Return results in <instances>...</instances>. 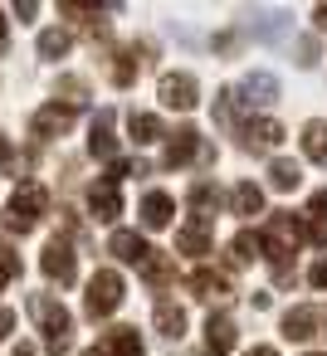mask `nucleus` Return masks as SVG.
<instances>
[{
    "instance_id": "2",
    "label": "nucleus",
    "mask_w": 327,
    "mask_h": 356,
    "mask_svg": "<svg viewBox=\"0 0 327 356\" xmlns=\"http://www.w3.org/2000/svg\"><path fill=\"white\" fill-rule=\"evenodd\" d=\"M122 293H127V283H122V273L118 268H98L93 278H88V293H83V312L98 322V317H113L118 307H122Z\"/></svg>"
},
{
    "instance_id": "24",
    "label": "nucleus",
    "mask_w": 327,
    "mask_h": 356,
    "mask_svg": "<svg viewBox=\"0 0 327 356\" xmlns=\"http://www.w3.org/2000/svg\"><path fill=\"white\" fill-rule=\"evenodd\" d=\"M176 249H181V254H210V229H205L200 220L181 225V229H176Z\"/></svg>"
},
{
    "instance_id": "44",
    "label": "nucleus",
    "mask_w": 327,
    "mask_h": 356,
    "mask_svg": "<svg viewBox=\"0 0 327 356\" xmlns=\"http://www.w3.org/2000/svg\"><path fill=\"white\" fill-rule=\"evenodd\" d=\"M6 283H10V278H0V288H6Z\"/></svg>"
},
{
    "instance_id": "9",
    "label": "nucleus",
    "mask_w": 327,
    "mask_h": 356,
    "mask_svg": "<svg viewBox=\"0 0 327 356\" xmlns=\"http://www.w3.org/2000/svg\"><path fill=\"white\" fill-rule=\"evenodd\" d=\"M147 59H152L147 44H127V49H118V59H113V83H118V88H132L137 74L147 69Z\"/></svg>"
},
{
    "instance_id": "27",
    "label": "nucleus",
    "mask_w": 327,
    "mask_h": 356,
    "mask_svg": "<svg viewBox=\"0 0 327 356\" xmlns=\"http://www.w3.org/2000/svg\"><path fill=\"white\" fill-rule=\"evenodd\" d=\"M54 98H64V108H74V113H79V108L88 103V83H83L79 74H64V79L54 83Z\"/></svg>"
},
{
    "instance_id": "7",
    "label": "nucleus",
    "mask_w": 327,
    "mask_h": 356,
    "mask_svg": "<svg viewBox=\"0 0 327 356\" xmlns=\"http://www.w3.org/2000/svg\"><path fill=\"white\" fill-rule=\"evenodd\" d=\"M278 142H283V122H273V118H249L239 127V147L244 152H273Z\"/></svg>"
},
{
    "instance_id": "25",
    "label": "nucleus",
    "mask_w": 327,
    "mask_h": 356,
    "mask_svg": "<svg viewBox=\"0 0 327 356\" xmlns=\"http://www.w3.org/2000/svg\"><path fill=\"white\" fill-rule=\"evenodd\" d=\"M254 259H264V234L239 229V234H234V244H230V264H254Z\"/></svg>"
},
{
    "instance_id": "36",
    "label": "nucleus",
    "mask_w": 327,
    "mask_h": 356,
    "mask_svg": "<svg viewBox=\"0 0 327 356\" xmlns=\"http://www.w3.org/2000/svg\"><path fill=\"white\" fill-rule=\"evenodd\" d=\"M15 15H20V25H25V20H35V15H40V6H35V0H20Z\"/></svg>"
},
{
    "instance_id": "12",
    "label": "nucleus",
    "mask_w": 327,
    "mask_h": 356,
    "mask_svg": "<svg viewBox=\"0 0 327 356\" xmlns=\"http://www.w3.org/2000/svg\"><path fill=\"white\" fill-rule=\"evenodd\" d=\"M186 288H191L200 302H220V298H230V273H220V268H196V273L186 278Z\"/></svg>"
},
{
    "instance_id": "8",
    "label": "nucleus",
    "mask_w": 327,
    "mask_h": 356,
    "mask_svg": "<svg viewBox=\"0 0 327 356\" xmlns=\"http://www.w3.org/2000/svg\"><path fill=\"white\" fill-rule=\"evenodd\" d=\"M69 127H74V108H59V103H49V108H40V113L30 118V137H40V142L64 137Z\"/></svg>"
},
{
    "instance_id": "32",
    "label": "nucleus",
    "mask_w": 327,
    "mask_h": 356,
    "mask_svg": "<svg viewBox=\"0 0 327 356\" xmlns=\"http://www.w3.org/2000/svg\"><path fill=\"white\" fill-rule=\"evenodd\" d=\"M0 278H20V254H15V244H0Z\"/></svg>"
},
{
    "instance_id": "13",
    "label": "nucleus",
    "mask_w": 327,
    "mask_h": 356,
    "mask_svg": "<svg viewBox=\"0 0 327 356\" xmlns=\"http://www.w3.org/2000/svg\"><path fill=\"white\" fill-rule=\"evenodd\" d=\"M234 341H239V327H234L225 312H210V322H205V346H210V356H230Z\"/></svg>"
},
{
    "instance_id": "11",
    "label": "nucleus",
    "mask_w": 327,
    "mask_h": 356,
    "mask_svg": "<svg viewBox=\"0 0 327 356\" xmlns=\"http://www.w3.org/2000/svg\"><path fill=\"white\" fill-rule=\"evenodd\" d=\"M108 254L113 259H122V264H147V254H152V244L137 234V229H113V239H108Z\"/></svg>"
},
{
    "instance_id": "40",
    "label": "nucleus",
    "mask_w": 327,
    "mask_h": 356,
    "mask_svg": "<svg viewBox=\"0 0 327 356\" xmlns=\"http://www.w3.org/2000/svg\"><path fill=\"white\" fill-rule=\"evenodd\" d=\"M6 44H10V35H6V15H0V54H6Z\"/></svg>"
},
{
    "instance_id": "16",
    "label": "nucleus",
    "mask_w": 327,
    "mask_h": 356,
    "mask_svg": "<svg viewBox=\"0 0 327 356\" xmlns=\"http://www.w3.org/2000/svg\"><path fill=\"white\" fill-rule=\"evenodd\" d=\"M88 210H93L103 225H113V220L122 215V195H118V186H113V181H98V186L88 191Z\"/></svg>"
},
{
    "instance_id": "10",
    "label": "nucleus",
    "mask_w": 327,
    "mask_h": 356,
    "mask_svg": "<svg viewBox=\"0 0 327 356\" xmlns=\"http://www.w3.org/2000/svg\"><path fill=\"white\" fill-rule=\"evenodd\" d=\"M113 122H118V113H113V108H103V113L93 118V127H88V152H93L98 161H113V152H118Z\"/></svg>"
},
{
    "instance_id": "41",
    "label": "nucleus",
    "mask_w": 327,
    "mask_h": 356,
    "mask_svg": "<svg viewBox=\"0 0 327 356\" xmlns=\"http://www.w3.org/2000/svg\"><path fill=\"white\" fill-rule=\"evenodd\" d=\"M10 356H35V346H30V341H20V346H15Z\"/></svg>"
},
{
    "instance_id": "28",
    "label": "nucleus",
    "mask_w": 327,
    "mask_h": 356,
    "mask_svg": "<svg viewBox=\"0 0 327 356\" xmlns=\"http://www.w3.org/2000/svg\"><path fill=\"white\" fill-rule=\"evenodd\" d=\"M215 205H220L215 186H210V181H196V191H191V210H196V220H200V225H210V220H215Z\"/></svg>"
},
{
    "instance_id": "38",
    "label": "nucleus",
    "mask_w": 327,
    "mask_h": 356,
    "mask_svg": "<svg viewBox=\"0 0 327 356\" xmlns=\"http://www.w3.org/2000/svg\"><path fill=\"white\" fill-rule=\"evenodd\" d=\"M6 161H10V137L0 132V166H6Z\"/></svg>"
},
{
    "instance_id": "26",
    "label": "nucleus",
    "mask_w": 327,
    "mask_h": 356,
    "mask_svg": "<svg viewBox=\"0 0 327 356\" xmlns=\"http://www.w3.org/2000/svg\"><path fill=\"white\" fill-rule=\"evenodd\" d=\"M303 156L317 161V166H327V122L312 118V122L303 127Z\"/></svg>"
},
{
    "instance_id": "34",
    "label": "nucleus",
    "mask_w": 327,
    "mask_h": 356,
    "mask_svg": "<svg viewBox=\"0 0 327 356\" xmlns=\"http://www.w3.org/2000/svg\"><path fill=\"white\" fill-rule=\"evenodd\" d=\"M308 283H312V288H327V259H317V264H312V273H308Z\"/></svg>"
},
{
    "instance_id": "14",
    "label": "nucleus",
    "mask_w": 327,
    "mask_h": 356,
    "mask_svg": "<svg viewBox=\"0 0 327 356\" xmlns=\"http://www.w3.org/2000/svg\"><path fill=\"white\" fill-rule=\"evenodd\" d=\"M137 215H142V225H147V229H166V225H171V215H176V200H171L166 191H147Z\"/></svg>"
},
{
    "instance_id": "35",
    "label": "nucleus",
    "mask_w": 327,
    "mask_h": 356,
    "mask_svg": "<svg viewBox=\"0 0 327 356\" xmlns=\"http://www.w3.org/2000/svg\"><path fill=\"white\" fill-rule=\"evenodd\" d=\"M10 332H15V312H10V307H0V341H6Z\"/></svg>"
},
{
    "instance_id": "6",
    "label": "nucleus",
    "mask_w": 327,
    "mask_h": 356,
    "mask_svg": "<svg viewBox=\"0 0 327 356\" xmlns=\"http://www.w3.org/2000/svg\"><path fill=\"white\" fill-rule=\"evenodd\" d=\"M166 137H171V142H166L161 166H171V171H176V166H186V161H196V156H210L196 127H176V132H166Z\"/></svg>"
},
{
    "instance_id": "29",
    "label": "nucleus",
    "mask_w": 327,
    "mask_h": 356,
    "mask_svg": "<svg viewBox=\"0 0 327 356\" xmlns=\"http://www.w3.org/2000/svg\"><path fill=\"white\" fill-rule=\"evenodd\" d=\"M142 273H147V283H152V288H166V283L176 278V264H171L161 249H152V254H147V264H142Z\"/></svg>"
},
{
    "instance_id": "4",
    "label": "nucleus",
    "mask_w": 327,
    "mask_h": 356,
    "mask_svg": "<svg viewBox=\"0 0 327 356\" xmlns=\"http://www.w3.org/2000/svg\"><path fill=\"white\" fill-rule=\"evenodd\" d=\"M40 268H45V278H54V283H74V273H79L74 244H69L64 234H54V239L45 244V254H40Z\"/></svg>"
},
{
    "instance_id": "21",
    "label": "nucleus",
    "mask_w": 327,
    "mask_h": 356,
    "mask_svg": "<svg viewBox=\"0 0 327 356\" xmlns=\"http://www.w3.org/2000/svg\"><path fill=\"white\" fill-rule=\"evenodd\" d=\"M108 356H147V346H142V337H137V327H113L108 332V346H103Z\"/></svg>"
},
{
    "instance_id": "37",
    "label": "nucleus",
    "mask_w": 327,
    "mask_h": 356,
    "mask_svg": "<svg viewBox=\"0 0 327 356\" xmlns=\"http://www.w3.org/2000/svg\"><path fill=\"white\" fill-rule=\"evenodd\" d=\"M312 25H317V30H327V6H317V10H312Z\"/></svg>"
},
{
    "instance_id": "23",
    "label": "nucleus",
    "mask_w": 327,
    "mask_h": 356,
    "mask_svg": "<svg viewBox=\"0 0 327 356\" xmlns=\"http://www.w3.org/2000/svg\"><path fill=\"white\" fill-rule=\"evenodd\" d=\"M230 210H234V215H259V210H264V191H259L254 181H239V186L230 191Z\"/></svg>"
},
{
    "instance_id": "22",
    "label": "nucleus",
    "mask_w": 327,
    "mask_h": 356,
    "mask_svg": "<svg viewBox=\"0 0 327 356\" xmlns=\"http://www.w3.org/2000/svg\"><path fill=\"white\" fill-rule=\"evenodd\" d=\"M298 181H303V166L298 161H288V156H273L269 161V186L273 191H298Z\"/></svg>"
},
{
    "instance_id": "30",
    "label": "nucleus",
    "mask_w": 327,
    "mask_h": 356,
    "mask_svg": "<svg viewBox=\"0 0 327 356\" xmlns=\"http://www.w3.org/2000/svg\"><path fill=\"white\" fill-rule=\"evenodd\" d=\"M69 44H74L69 30H45V35H40V59H64Z\"/></svg>"
},
{
    "instance_id": "20",
    "label": "nucleus",
    "mask_w": 327,
    "mask_h": 356,
    "mask_svg": "<svg viewBox=\"0 0 327 356\" xmlns=\"http://www.w3.org/2000/svg\"><path fill=\"white\" fill-rule=\"evenodd\" d=\"M157 332H161L166 341H181V337H186V307H176V302H157Z\"/></svg>"
},
{
    "instance_id": "33",
    "label": "nucleus",
    "mask_w": 327,
    "mask_h": 356,
    "mask_svg": "<svg viewBox=\"0 0 327 356\" xmlns=\"http://www.w3.org/2000/svg\"><path fill=\"white\" fill-rule=\"evenodd\" d=\"M298 64H303V69L317 64V44H312V40H298Z\"/></svg>"
},
{
    "instance_id": "3",
    "label": "nucleus",
    "mask_w": 327,
    "mask_h": 356,
    "mask_svg": "<svg viewBox=\"0 0 327 356\" xmlns=\"http://www.w3.org/2000/svg\"><path fill=\"white\" fill-rule=\"evenodd\" d=\"M45 210H49V191L40 181H20L15 195H10V229L15 234H30L45 220Z\"/></svg>"
},
{
    "instance_id": "17",
    "label": "nucleus",
    "mask_w": 327,
    "mask_h": 356,
    "mask_svg": "<svg viewBox=\"0 0 327 356\" xmlns=\"http://www.w3.org/2000/svg\"><path fill=\"white\" fill-rule=\"evenodd\" d=\"M317 322H322L317 307H288L283 312V337L288 341H308V337H317Z\"/></svg>"
},
{
    "instance_id": "42",
    "label": "nucleus",
    "mask_w": 327,
    "mask_h": 356,
    "mask_svg": "<svg viewBox=\"0 0 327 356\" xmlns=\"http://www.w3.org/2000/svg\"><path fill=\"white\" fill-rule=\"evenodd\" d=\"M79 356H108V351H103V346H88V351H79Z\"/></svg>"
},
{
    "instance_id": "15",
    "label": "nucleus",
    "mask_w": 327,
    "mask_h": 356,
    "mask_svg": "<svg viewBox=\"0 0 327 356\" xmlns=\"http://www.w3.org/2000/svg\"><path fill=\"white\" fill-rule=\"evenodd\" d=\"M239 103H249V108H269V103H278V79L273 74H249L244 83H239Z\"/></svg>"
},
{
    "instance_id": "31",
    "label": "nucleus",
    "mask_w": 327,
    "mask_h": 356,
    "mask_svg": "<svg viewBox=\"0 0 327 356\" xmlns=\"http://www.w3.org/2000/svg\"><path fill=\"white\" fill-rule=\"evenodd\" d=\"M234 113H239V93H234V88H225V93H215V122H225V127H234Z\"/></svg>"
},
{
    "instance_id": "5",
    "label": "nucleus",
    "mask_w": 327,
    "mask_h": 356,
    "mask_svg": "<svg viewBox=\"0 0 327 356\" xmlns=\"http://www.w3.org/2000/svg\"><path fill=\"white\" fill-rule=\"evenodd\" d=\"M157 98L166 108H176V113H191L200 103V83H196V74H166L161 88H157Z\"/></svg>"
},
{
    "instance_id": "39",
    "label": "nucleus",
    "mask_w": 327,
    "mask_h": 356,
    "mask_svg": "<svg viewBox=\"0 0 327 356\" xmlns=\"http://www.w3.org/2000/svg\"><path fill=\"white\" fill-rule=\"evenodd\" d=\"M244 356H278V351H273V346H249Z\"/></svg>"
},
{
    "instance_id": "18",
    "label": "nucleus",
    "mask_w": 327,
    "mask_h": 356,
    "mask_svg": "<svg viewBox=\"0 0 327 356\" xmlns=\"http://www.w3.org/2000/svg\"><path fill=\"white\" fill-rule=\"evenodd\" d=\"M127 132H132L137 147H152V142L166 137V122H161L157 113H137V108H132V113H127Z\"/></svg>"
},
{
    "instance_id": "19",
    "label": "nucleus",
    "mask_w": 327,
    "mask_h": 356,
    "mask_svg": "<svg viewBox=\"0 0 327 356\" xmlns=\"http://www.w3.org/2000/svg\"><path fill=\"white\" fill-rule=\"evenodd\" d=\"M303 239H308V244H317V249H327V191H317V195L308 200V225H303Z\"/></svg>"
},
{
    "instance_id": "1",
    "label": "nucleus",
    "mask_w": 327,
    "mask_h": 356,
    "mask_svg": "<svg viewBox=\"0 0 327 356\" xmlns=\"http://www.w3.org/2000/svg\"><path fill=\"white\" fill-rule=\"evenodd\" d=\"M30 317L40 322V332H45V351H49V356H64V351L74 346V312H69L59 298L35 293V298H30Z\"/></svg>"
},
{
    "instance_id": "43",
    "label": "nucleus",
    "mask_w": 327,
    "mask_h": 356,
    "mask_svg": "<svg viewBox=\"0 0 327 356\" xmlns=\"http://www.w3.org/2000/svg\"><path fill=\"white\" fill-rule=\"evenodd\" d=\"M308 356H327V351H308Z\"/></svg>"
}]
</instances>
